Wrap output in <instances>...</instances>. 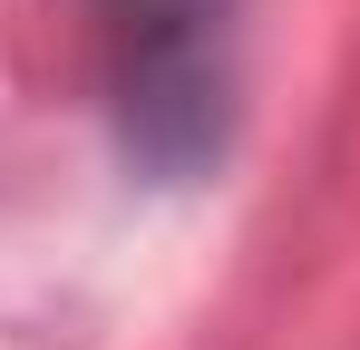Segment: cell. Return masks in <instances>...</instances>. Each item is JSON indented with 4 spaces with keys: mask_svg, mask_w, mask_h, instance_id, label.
I'll use <instances>...</instances> for the list:
<instances>
[{
    "mask_svg": "<svg viewBox=\"0 0 360 350\" xmlns=\"http://www.w3.org/2000/svg\"><path fill=\"white\" fill-rule=\"evenodd\" d=\"M243 0H108V108L117 146L156 185H195L234 136Z\"/></svg>",
    "mask_w": 360,
    "mask_h": 350,
    "instance_id": "obj_1",
    "label": "cell"
}]
</instances>
